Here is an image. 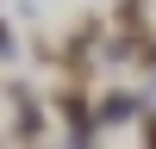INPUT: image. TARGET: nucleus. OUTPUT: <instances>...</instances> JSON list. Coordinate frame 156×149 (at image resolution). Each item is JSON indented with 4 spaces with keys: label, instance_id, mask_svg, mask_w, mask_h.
<instances>
[{
    "label": "nucleus",
    "instance_id": "f257e3e1",
    "mask_svg": "<svg viewBox=\"0 0 156 149\" xmlns=\"http://www.w3.org/2000/svg\"><path fill=\"white\" fill-rule=\"evenodd\" d=\"M131 112H137V99H131V93H106V99L94 106V124H125Z\"/></svg>",
    "mask_w": 156,
    "mask_h": 149
},
{
    "label": "nucleus",
    "instance_id": "f03ea898",
    "mask_svg": "<svg viewBox=\"0 0 156 149\" xmlns=\"http://www.w3.org/2000/svg\"><path fill=\"white\" fill-rule=\"evenodd\" d=\"M0 56H12V25L0 19Z\"/></svg>",
    "mask_w": 156,
    "mask_h": 149
},
{
    "label": "nucleus",
    "instance_id": "7ed1b4c3",
    "mask_svg": "<svg viewBox=\"0 0 156 149\" xmlns=\"http://www.w3.org/2000/svg\"><path fill=\"white\" fill-rule=\"evenodd\" d=\"M144 143H150V149H156V118H144Z\"/></svg>",
    "mask_w": 156,
    "mask_h": 149
}]
</instances>
